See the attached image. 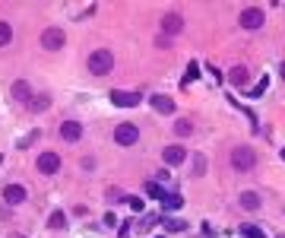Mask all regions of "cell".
Returning <instances> with one entry per match:
<instances>
[{"instance_id": "1", "label": "cell", "mask_w": 285, "mask_h": 238, "mask_svg": "<svg viewBox=\"0 0 285 238\" xmlns=\"http://www.w3.org/2000/svg\"><path fill=\"white\" fill-rule=\"evenodd\" d=\"M89 70L95 73V76H108L111 70H114V54H111V51H92L89 54Z\"/></svg>"}, {"instance_id": "2", "label": "cell", "mask_w": 285, "mask_h": 238, "mask_svg": "<svg viewBox=\"0 0 285 238\" xmlns=\"http://www.w3.org/2000/svg\"><path fill=\"white\" fill-rule=\"evenodd\" d=\"M231 165H235L238 172H250V168L257 165V152L250 146H235V152H231Z\"/></svg>"}, {"instance_id": "3", "label": "cell", "mask_w": 285, "mask_h": 238, "mask_svg": "<svg viewBox=\"0 0 285 238\" xmlns=\"http://www.w3.org/2000/svg\"><path fill=\"white\" fill-rule=\"evenodd\" d=\"M114 140H117V146H133V143L140 140V130H136V124L124 121V124H117V130H114Z\"/></svg>"}, {"instance_id": "4", "label": "cell", "mask_w": 285, "mask_h": 238, "mask_svg": "<svg viewBox=\"0 0 285 238\" xmlns=\"http://www.w3.org/2000/svg\"><path fill=\"white\" fill-rule=\"evenodd\" d=\"M41 45H45L48 51H57V48H64V45H67V35H64V29H45V32H41Z\"/></svg>"}, {"instance_id": "5", "label": "cell", "mask_w": 285, "mask_h": 238, "mask_svg": "<svg viewBox=\"0 0 285 238\" xmlns=\"http://www.w3.org/2000/svg\"><path fill=\"white\" fill-rule=\"evenodd\" d=\"M263 19H266V13L260 10V6H250V10L241 13V25H244V29H260Z\"/></svg>"}, {"instance_id": "6", "label": "cell", "mask_w": 285, "mask_h": 238, "mask_svg": "<svg viewBox=\"0 0 285 238\" xmlns=\"http://www.w3.org/2000/svg\"><path fill=\"white\" fill-rule=\"evenodd\" d=\"M111 102H114L117 108H136L143 99H140V92H120V89H114V92H111Z\"/></svg>"}, {"instance_id": "7", "label": "cell", "mask_w": 285, "mask_h": 238, "mask_svg": "<svg viewBox=\"0 0 285 238\" xmlns=\"http://www.w3.org/2000/svg\"><path fill=\"white\" fill-rule=\"evenodd\" d=\"M181 29H184V19H181L178 13H165V16H162V32H165L168 38H171V35H178Z\"/></svg>"}, {"instance_id": "8", "label": "cell", "mask_w": 285, "mask_h": 238, "mask_svg": "<svg viewBox=\"0 0 285 238\" xmlns=\"http://www.w3.org/2000/svg\"><path fill=\"white\" fill-rule=\"evenodd\" d=\"M35 165H38V172H41V175H54L57 168H60V159L54 156V152H41Z\"/></svg>"}, {"instance_id": "9", "label": "cell", "mask_w": 285, "mask_h": 238, "mask_svg": "<svg viewBox=\"0 0 285 238\" xmlns=\"http://www.w3.org/2000/svg\"><path fill=\"white\" fill-rule=\"evenodd\" d=\"M60 137H64L67 143H76L83 137V124L80 121H64V124H60Z\"/></svg>"}, {"instance_id": "10", "label": "cell", "mask_w": 285, "mask_h": 238, "mask_svg": "<svg viewBox=\"0 0 285 238\" xmlns=\"http://www.w3.org/2000/svg\"><path fill=\"white\" fill-rule=\"evenodd\" d=\"M162 159H165V165H181V162L187 159V149H184V146H165Z\"/></svg>"}, {"instance_id": "11", "label": "cell", "mask_w": 285, "mask_h": 238, "mask_svg": "<svg viewBox=\"0 0 285 238\" xmlns=\"http://www.w3.org/2000/svg\"><path fill=\"white\" fill-rule=\"evenodd\" d=\"M3 200L10 203V207L22 203L25 200V188H22V184H6V188H3Z\"/></svg>"}, {"instance_id": "12", "label": "cell", "mask_w": 285, "mask_h": 238, "mask_svg": "<svg viewBox=\"0 0 285 238\" xmlns=\"http://www.w3.org/2000/svg\"><path fill=\"white\" fill-rule=\"evenodd\" d=\"M149 102H152L155 112H162V115H171V112H175V99H168V96H152Z\"/></svg>"}, {"instance_id": "13", "label": "cell", "mask_w": 285, "mask_h": 238, "mask_svg": "<svg viewBox=\"0 0 285 238\" xmlns=\"http://www.w3.org/2000/svg\"><path fill=\"white\" fill-rule=\"evenodd\" d=\"M13 99L16 102H32V89H29V83H25V80L13 83Z\"/></svg>"}, {"instance_id": "14", "label": "cell", "mask_w": 285, "mask_h": 238, "mask_svg": "<svg viewBox=\"0 0 285 238\" xmlns=\"http://www.w3.org/2000/svg\"><path fill=\"white\" fill-rule=\"evenodd\" d=\"M247 76H250V70H247V67H231L228 80L235 83V86H247Z\"/></svg>"}, {"instance_id": "15", "label": "cell", "mask_w": 285, "mask_h": 238, "mask_svg": "<svg viewBox=\"0 0 285 238\" xmlns=\"http://www.w3.org/2000/svg\"><path fill=\"white\" fill-rule=\"evenodd\" d=\"M241 207H244V210H257V207H260V197H257L254 191H244V194H241Z\"/></svg>"}, {"instance_id": "16", "label": "cell", "mask_w": 285, "mask_h": 238, "mask_svg": "<svg viewBox=\"0 0 285 238\" xmlns=\"http://www.w3.org/2000/svg\"><path fill=\"white\" fill-rule=\"evenodd\" d=\"M162 203H165V210H181L184 207V197H181V194H165Z\"/></svg>"}, {"instance_id": "17", "label": "cell", "mask_w": 285, "mask_h": 238, "mask_svg": "<svg viewBox=\"0 0 285 238\" xmlns=\"http://www.w3.org/2000/svg\"><path fill=\"white\" fill-rule=\"evenodd\" d=\"M200 76V64H193L190 61V67H187V73H184V80H181V86H190V83Z\"/></svg>"}, {"instance_id": "18", "label": "cell", "mask_w": 285, "mask_h": 238, "mask_svg": "<svg viewBox=\"0 0 285 238\" xmlns=\"http://www.w3.org/2000/svg\"><path fill=\"white\" fill-rule=\"evenodd\" d=\"M48 226H51V229H64V226H67L64 210H54V213H51V219H48Z\"/></svg>"}, {"instance_id": "19", "label": "cell", "mask_w": 285, "mask_h": 238, "mask_svg": "<svg viewBox=\"0 0 285 238\" xmlns=\"http://www.w3.org/2000/svg\"><path fill=\"white\" fill-rule=\"evenodd\" d=\"M48 105H51V99H48V96H35V99L29 102V108H32V112H45Z\"/></svg>"}, {"instance_id": "20", "label": "cell", "mask_w": 285, "mask_h": 238, "mask_svg": "<svg viewBox=\"0 0 285 238\" xmlns=\"http://www.w3.org/2000/svg\"><path fill=\"white\" fill-rule=\"evenodd\" d=\"M10 41H13V29H10V22L0 19V45H10Z\"/></svg>"}, {"instance_id": "21", "label": "cell", "mask_w": 285, "mask_h": 238, "mask_svg": "<svg viewBox=\"0 0 285 238\" xmlns=\"http://www.w3.org/2000/svg\"><path fill=\"white\" fill-rule=\"evenodd\" d=\"M266 89H270V76H263V80H260V83H257V86H254V89H250V99H260V96H263V92H266Z\"/></svg>"}, {"instance_id": "22", "label": "cell", "mask_w": 285, "mask_h": 238, "mask_svg": "<svg viewBox=\"0 0 285 238\" xmlns=\"http://www.w3.org/2000/svg\"><path fill=\"white\" fill-rule=\"evenodd\" d=\"M146 194H149V197H159V200L165 197V191L159 188V181H146Z\"/></svg>"}, {"instance_id": "23", "label": "cell", "mask_w": 285, "mask_h": 238, "mask_svg": "<svg viewBox=\"0 0 285 238\" xmlns=\"http://www.w3.org/2000/svg\"><path fill=\"white\" fill-rule=\"evenodd\" d=\"M162 226H165V229H171V232H184V223H181V219H171V216H165V219H162Z\"/></svg>"}, {"instance_id": "24", "label": "cell", "mask_w": 285, "mask_h": 238, "mask_svg": "<svg viewBox=\"0 0 285 238\" xmlns=\"http://www.w3.org/2000/svg\"><path fill=\"white\" fill-rule=\"evenodd\" d=\"M241 235H244V238H266L257 226H244V229H241Z\"/></svg>"}, {"instance_id": "25", "label": "cell", "mask_w": 285, "mask_h": 238, "mask_svg": "<svg viewBox=\"0 0 285 238\" xmlns=\"http://www.w3.org/2000/svg\"><path fill=\"white\" fill-rule=\"evenodd\" d=\"M175 130L181 133V137H187V133H193V124H190V121H178V124H175Z\"/></svg>"}, {"instance_id": "26", "label": "cell", "mask_w": 285, "mask_h": 238, "mask_svg": "<svg viewBox=\"0 0 285 238\" xmlns=\"http://www.w3.org/2000/svg\"><path fill=\"white\" fill-rule=\"evenodd\" d=\"M203 172H206V159L196 152V156H193V175H203Z\"/></svg>"}, {"instance_id": "27", "label": "cell", "mask_w": 285, "mask_h": 238, "mask_svg": "<svg viewBox=\"0 0 285 238\" xmlns=\"http://www.w3.org/2000/svg\"><path fill=\"white\" fill-rule=\"evenodd\" d=\"M108 200H111V203H120V200H127V194H124V191H111Z\"/></svg>"}, {"instance_id": "28", "label": "cell", "mask_w": 285, "mask_h": 238, "mask_svg": "<svg viewBox=\"0 0 285 238\" xmlns=\"http://www.w3.org/2000/svg\"><path fill=\"white\" fill-rule=\"evenodd\" d=\"M130 210H133V213H143V200L140 197H130Z\"/></svg>"}, {"instance_id": "29", "label": "cell", "mask_w": 285, "mask_h": 238, "mask_svg": "<svg viewBox=\"0 0 285 238\" xmlns=\"http://www.w3.org/2000/svg\"><path fill=\"white\" fill-rule=\"evenodd\" d=\"M279 156H282V162H285V146H282V152H279Z\"/></svg>"}, {"instance_id": "30", "label": "cell", "mask_w": 285, "mask_h": 238, "mask_svg": "<svg viewBox=\"0 0 285 238\" xmlns=\"http://www.w3.org/2000/svg\"><path fill=\"white\" fill-rule=\"evenodd\" d=\"M282 80H285V64H282Z\"/></svg>"}, {"instance_id": "31", "label": "cell", "mask_w": 285, "mask_h": 238, "mask_svg": "<svg viewBox=\"0 0 285 238\" xmlns=\"http://www.w3.org/2000/svg\"><path fill=\"white\" fill-rule=\"evenodd\" d=\"M13 238H22V235H13Z\"/></svg>"}, {"instance_id": "32", "label": "cell", "mask_w": 285, "mask_h": 238, "mask_svg": "<svg viewBox=\"0 0 285 238\" xmlns=\"http://www.w3.org/2000/svg\"><path fill=\"white\" fill-rule=\"evenodd\" d=\"M279 238H285V235H279Z\"/></svg>"}]
</instances>
